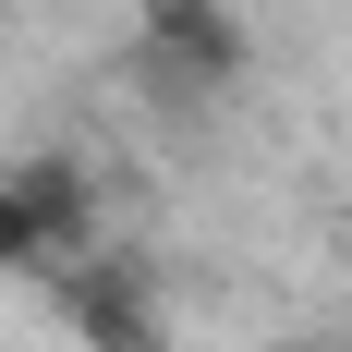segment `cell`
<instances>
[{"label": "cell", "mask_w": 352, "mask_h": 352, "mask_svg": "<svg viewBox=\"0 0 352 352\" xmlns=\"http://www.w3.org/2000/svg\"><path fill=\"white\" fill-rule=\"evenodd\" d=\"M122 61H134L146 98H170V109H219V98L255 73V25H243V0H134Z\"/></svg>", "instance_id": "obj_1"}, {"label": "cell", "mask_w": 352, "mask_h": 352, "mask_svg": "<svg viewBox=\"0 0 352 352\" xmlns=\"http://www.w3.org/2000/svg\"><path fill=\"white\" fill-rule=\"evenodd\" d=\"M109 207H98V170L61 158V146H36L0 170V280H61L73 255H98Z\"/></svg>", "instance_id": "obj_2"}, {"label": "cell", "mask_w": 352, "mask_h": 352, "mask_svg": "<svg viewBox=\"0 0 352 352\" xmlns=\"http://www.w3.org/2000/svg\"><path fill=\"white\" fill-rule=\"evenodd\" d=\"M61 328L73 352H146V340H170L158 328V280H146V255H73L61 267Z\"/></svg>", "instance_id": "obj_3"}, {"label": "cell", "mask_w": 352, "mask_h": 352, "mask_svg": "<svg viewBox=\"0 0 352 352\" xmlns=\"http://www.w3.org/2000/svg\"><path fill=\"white\" fill-rule=\"evenodd\" d=\"M280 352H352V340H340V328H304V340H280Z\"/></svg>", "instance_id": "obj_4"}, {"label": "cell", "mask_w": 352, "mask_h": 352, "mask_svg": "<svg viewBox=\"0 0 352 352\" xmlns=\"http://www.w3.org/2000/svg\"><path fill=\"white\" fill-rule=\"evenodd\" d=\"M12 12H25V0H0V36H12Z\"/></svg>", "instance_id": "obj_5"}, {"label": "cell", "mask_w": 352, "mask_h": 352, "mask_svg": "<svg viewBox=\"0 0 352 352\" xmlns=\"http://www.w3.org/2000/svg\"><path fill=\"white\" fill-rule=\"evenodd\" d=\"M340 340H352V292H340Z\"/></svg>", "instance_id": "obj_6"}, {"label": "cell", "mask_w": 352, "mask_h": 352, "mask_svg": "<svg viewBox=\"0 0 352 352\" xmlns=\"http://www.w3.org/2000/svg\"><path fill=\"white\" fill-rule=\"evenodd\" d=\"M146 352H170V340H146Z\"/></svg>", "instance_id": "obj_7"}]
</instances>
